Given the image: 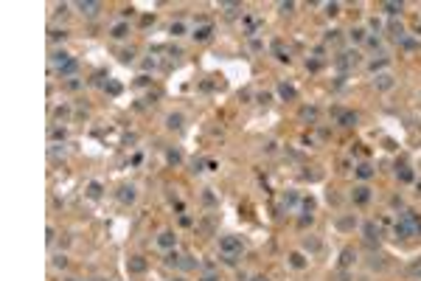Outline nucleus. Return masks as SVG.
Segmentation results:
<instances>
[{"label": "nucleus", "instance_id": "nucleus-1", "mask_svg": "<svg viewBox=\"0 0 421 281\" xmlns=\"http://www.w3.org/2000/svg\"><path fill=\"white\" fill-rule=\"evenodd\" d=\"M393 234L396 239H410V236H421V219L416 211H404L393 225Z\"/></svg>", "mask_w": 421, "mask_h": 281}, {"label": "nucleus", "instance_id": "nucleus-2", "mask_svg": "<svg viewBox=\"0 0 421 281\" xmlns=\"http://www.w3.org/2000/svg\"><path fill=\"white\" fill-rule=\"evenodd\" d=\"M241 250H244V242L241 236H222L219 239V253L222 256H230V259H239Z\"/></svg>", "mask_w": 421, "mask_h": 281}, {"label": "nucleus", "instance_id": "nucleus-3", "mask_svg": "<svg viewBox=\"0 0 421 281\" xmlns=\"http://www.w3.org/2000/svg\"><path fill=\"white\" fill-rule=\"evenodd\" d=\"M362 236H365V242H368V245H379V239H382V228L371 219V222L362 225Z\"/></svg>", "mask_w": 421, "mask_h": 281}, {"label": "nucleus", "instance_id": "nucleus-4", "mask_svg": "<svg viewBox=\"0 0 421 281\" xmlns=\"http://www.w3.org/2000/svg\"><path fill=\"white\" fill-rule=\"evenodd\" d=\"M351 202L354 205H368L371 202V189L368 186H354V191H351Z\"/></svg>", "mask_w": 421, "mask_h": 281}, {"label": "nucleus", "instance_id": "nucleus-5", "mask_svg": "<svg viewBox=\"0 0 421 281\" xmlns=\"http://www.w3.org/2000/svg\"><path fill=\"white\" fill-rule=\"evenodd\" d=\"M76 9H79L84 17H96V14L101 11V3H96V0H81V3H76Z\"/></svg>", "mask_w": 421, "mask_h": 281}, {"label": "nucleus", "instance_id": "nucleus-6", "mask_svg": "<svg viewBox=\"0 0 421 281\" xmlns=\"http://www.w3.org/2000/svg\"><path fill=\"white\" fill-rule=\"evenodd\" d=\"M334 225H337V231H345V234H348V231H354V228L360 225V219H357L354 214H345V216H337Z\"/></svg>", "mask_w": 421, "mask_h": 281}, {"label": "nucleus", "instance_id": "nucleus-7", "mask_svg": "<svg viewBox=\"0 0 421 281\" xmlns=\"http://www.w3.org/2000/svg\"><path fill=\"white\" fill-rule=\"evenodd\" d=\"M118 200L124 202V205H132V202L138 200V189L135 186H121V189H118Z\"/></svg>", "mask_w": 421, "mask_h": 281}, {"label": "nucleus", "instance_id": "nucleus-8", "mask_svg": "<svg viewBox=\"0 0 421 281\" xmlns=\"http://www.w3.org/2000/svg\"><path fill=\"white\" fill-rule=\"evenodd\" d=\"M393 85H396V79L390 76V73H376V79H374V87L376 90H382V93H385V90H390Z\"/></svg>", "mask_w": 421, "mask_h": 281}, {"label": "nucleus", "instance_id": "nucleus-9", "mask_svg": "<svg viewBox=\"0 0 421 281\" xmlns=\"http://www.w3.org/2000/svg\"><path fill=\"white\" fill-rule=\"evenodd\" d=\"M174 245H177V236L171 234V231H160L158 247H163V250H174Z\"/></svg>", "mask_w": 421, "mask_h": 281}, {"label": "nucleus", "instance_id": "nucleus-10", "mask_svg": "<svg viewBox=\"0 0 421 281\" xmlns=\"http://www.w3.org/2000/svg\"><path fill=\"white\" fill-rule=\"evenodd\" d=\"M211 34H214V25H211V22H205V25H200V28H194L191 37L197 40V43H208V40H211Z\"/></svg>", "mask_w": 421, "mask_h": 281}, {"label": "nucleus", "instance_id": "nucleus-11", "mask_svg": "<svg viewBox=\"0 0 421 281\" xmlns=\"http://www.w3.org/2000/svg\"><path fill=\"white\" fill-rule=\"evenodd\" d=\"M70 59H73V56H70L68 51H54V54H51V65H54V70H59L62 65H68Z\"/></svg>", "mask_w": 421, "mask_h": 281}, {"label": "nucleus", "instance_id": "nucleus-12", "mask_svg": "<svg viewBox=\"0 0 421 281\" xmlns=\"http://www.w3.org/2000/svg\"><path fill=\"white\" fill-rule=\"evenodd\" d=\"M357 121H360V118H357V112H354V110H342V112H337V124H340V127H354Z\"/></svg>", "mask_w": 421, "mask_h": 281}, {"label": "nucleus", "instance_id": "nucleus-13", "mask_svg": "<svg viewBox=\"0 0 421 281\" xmlns=\"http://www.w3.org/2000/svg\"><path fill=\"white\" fill-rule=\"evenodd\" d=\"M126 267H129V273H143V270H146V259H143V256H132L129 261H126Z\"/></svg>", "mask_w": 421, "mask_h": 281}, {"label": "nucleus", "instance_id": "nucleus-14", "mask_svg": "<svg viewBox=\"0 0 421 281\" xmlns=\"http://www.w3.org/2000/svg\"><path fill=\"white\" fill-rule=\"evenodd\" d=\"M273 54H275V59H278V62H289V59H292V56H289V51L281 45V40H275V43H273Z\"/></svg>", "mask_w": 421, "mask_h": 281}, {"label": "nucleus", "instance_id": "nucleus-15", "mask_svg": "<svg viewBox=\"0 0 421 281\" xmlns=\"http://www.w3.org/2000/svg\"><path fill=\"white\" fill-rule=\"evenodd\" d=\"M278 96H281L284 101H292V99L298 96V90L292 87V85H286V82H281V85H278Z\"/></svg>", "mask_w": 421, "mask_h": 281}, {"label": "nucleus", "instance_id": "nucleus-16", "mask_svg": "<svg viewBox=\"0 0 421 281\" xmlns=\"http://www.w3.org/2000/svg\"><path fill=\"white\" fill-rule=\"evenodd\" d=\"M354 261H357V253H354L351 247H345V250L340 253V267H342V270H348Z\"/></svg>", "mask_w": 421, "mask_h": 281}, {"label": "nucleus", "instance_id": "nucleus-17", "mask_svg": "<svg viewBox=\"0 0 421 281\" xmlns=\"http://www.w3.org/2000/svg\"><path fill=\"white\" fill-rule=\"evenodd\" d=\"M76 70H79V62H76V59H70L68 65H62V67H59V70H57V73H59V76H62V79H68V76H73Z\"/></svg>", "mask_w": 421, "mask_h": 281}, {"label": "nucleus", "instance_id": "nucleus-18", "mask_svg": "<svg viewBox=\"0 0 421 281\" xmlns=\"http://www.w3.org/2000/svg\"><path fill=\"white\" fill-rule=\"evenodd\" d=\"M110 34H113V40H124L126 34H129V25H126L124 20H121V22H115V25H113V31H110Z\"/></svg>", "mask_w": 421, "mask_h": 281}, {"label": "nucleus", "instance_id": "nucleus-19", "mask_svg": "<svg viewBox=\"0 0 421 281\" xmlns=\"http://www.w3.org/2000/svg\"><path fill=\"white\" fill-rule=\"evenodd\" d=\"M357 177H360V180H371V177H374V166H371V163H360V166H357Z\"/></svg>", "mask_w": 421, "mask_h": 281}, {"label": "nucleus", "instance_id": "nucleus-20", "mask_svg": "<svg viewBox=\"0 0 421 281\" xmlns=\"http://www.w3.org/2000/svg\"><path fill=\"white\" fill-rule=\"evenodd\" d=\"M396 177L401 180V183H413V169H410V166H399L396 169Z\"/></svg>", "mask_w": 421, "mask_h": 281}, {"label": "nucleus", "instance_id": "nucleus-21", "mask_svg": "<svg viewBox=\"0 0 421 281\" xmlns=\"http://www.w3.org/2000/svg\"><path fill=\"white\" fill-rule=\"evenodd\" d=\"M48 135H51V141L57 144V141H65V138H68V130H65V127H51Z\"/></svg>", "mask_w": 421, "mask_h": 281}, {"label": "nucleus", "instance_id": "nucleus-22", "mask_svg": "<svg viewBox=\"0 0 421 281\" xmlns=\"http://www.w3.org/2000/svg\"><path fill=\"white\" fill-rule=\"evenodd\" d=\"M180 264H182V256L174 253V250H169V253H166V267H180Z\"/></svg>", "mask_w": 421, "mask_h": 281}, {"label": "nucleus", "instance_id": "nucleus-23", "mask_svg": "<svg viewBox=\"0 0 421 281\" xmlns=\"http://www.w3.org/2000/svg\"><path fill=\"white\" fill-rule=\"evenodd\" d=\"M166 127H169V130H177V132H180V130H182V115H180V112H174V115H169V121H166Z\"/></svg>", "mask_w": 421, "mask_h": 281}, {"label": "nucleus", "instance_id": "nucleus-24", "mask_svg": "<svg viewBox=\"0 0 421 281\" xmlns=\"http://www.w3.org/2000/svg\"><path fill=\"white\" fill-rule=\"evenodd\" d=\"M289 264H292L295 270L306 267V259H303V253H292V256H289Z\"/></svg>", "mask_w": 421, "mask_h": 281}, {"label": "nucleus", "instance_id": "nucleus-25", "mask_svg": "<svg viewBox=\"0 0 421 281\" xmlns=\"http://www.w3.org/2000/svg\"><path fill=\"white\" fill-rule=\"evenodd\" d=\"M219 9L225 11V14H236V11H241V3H219Z\"/></svg>", "mask_w": 421, "mask_h": 281}, {"label": "nucleus", "instance_id": "nucleus-26", "mask_svg": "<svg viewBox=\"0 0 421 281\" xmlns=\"http://www.w3.org/2000/svg\"><path fill=\"white\" fill-rule=\"evenodd\" d=\"M303 247H306L309 253H318V250H320V239H315V236H309L306 242H303Z\"/></svg>", "mask_w": 421, "mask_h": 281}, {"label": "nucleus", "instance_id": "nucleus-27", "mask_svg": "<svg viewBox=\"0 0 421 281\" xmlns=\"http://www.w3.org/2000/svg\"><path fill=\"white\" fill-rule=\"evenodd\" d=\"M301 118H303V121H315V118H318V110H315V107H303V110H301Z\"/></svg>", "mask_w": 421, "mask_h": 281}, {"label": "nucleus", "instance_id": "nucleus-28", "mask_svg": "<svg viewBox=\"0 0 421 281\" xmlns=\"http://www.w3.org/2000/svg\"><path fill=\"white\" fill-rule=\"evenodd\" d=\"M390 34H393L396 40H401V37H404V25H401V22H396V20H393V22H390Z\"/></svg>", "mask_w": 421, "mask_h": 281}, {"label": "nucleus", "instance_id": "nucleus-29", "mask_svg": "<svg viewBox=\"0 0 421 281\" xmlns=\"http://www.w3.org/2000/svg\"><path fill=\"white\" fill-rule=\"evenodd\" d=\"M382 9H385L390 17H396L399 11H401V3H382Z\"/></svg>", "mask_w": 421, "mask_h": 281}, {"label": "nucleus", "instance_id": "nucleus-30", "mask_svg": "<svg viewBox=\"0 0 421 281\" xmlns=\"http://www.w3.org/2000/svg\"><path fill=\"white\" fill-rule=\"evenodd\" d=\"M351 40H354V43H365V40H368L365 28H354V31H351Z\"/></svg>", "mask_w": 421, "mask_h": 281}, {"label": "nucleus", "instance_id": "nucleus-31", "mask_svg": "<svg viewBox=\"0 0 421 281\" xmlns=\"http://www.w3.org/2000/svg\"><path fill=\"white\" fill-rule=\"evenodd\" d=\"M87 194H90L93 200H99V197H101V186H99V183H90V186H87Z\"/></svg>", "mask_w": 421, "mask_h": 281}, {"label": "nucleus", "instance_id": "nucleus-32", "mask_svg": "<svg viewBox=\"0 0 421 281\" xmlns=\"http://www.w3.org/2000/svg\"><path fill=\"white\" fill-rule=\"evenodd\" d=\"M278 11H281V14H292V11H295V3H278Z\"/></svg>", "mask_w": 421, "mask_h": 281}, {"label": "nucleus", "instance_id": "nucleus-33", "mask_svg": "<svg viewBox=\"0 0 421 281\" xmlns=\"http://www.w3.org/2000/svg\"><path fill=\"white\" fill-rule=\"evenodd\" d=\"M410 273H413V276H416V279L421 281V259H419V261H413V264H410Z\"/></svg>", "mask_w": 421, "mask_h": 281}, {"label": "nucleus", "instance_id": "nucleus-34", "mask_svg": "<svg viewBox=\"0 0 421 281\" xmlns=\"http://www.w3.org/2000/svg\"><path fill=\"white\" fill-rule=\"evenodd\" d=\"M197 281H222V279H219V273H202Z\"/></svg>", "mask_w": 421, "mask_h": 281}, {"label": "nucleus", "instance_id": "nucleus-35", "mask_svg": "<svg viewBox=\"0 0 421 281\" xmlns=\"http://www.w3.org/2000/svg\"><path fill=\"white\" fill-rule=\"evenodd\" d=\"M171 34H174V37H182V34H185V25H182V22H174V25H171Z\"/></svg>", "mask_w": 421, "mask_h": 281}, {"label": "nucleus", "instance_id": "nucleus-36", "mask_svg": "<svg viewBox=\"0 0 421 281\" xmlns=\"http://www.w3.org/2000/svg\"><path fill=\"white\" fill-rule=\"evenodd\" d=\"M385 65H387L385 56H382V59H374V62H371V70H379V67H385Z\"/></svg>", "mask_w": 421, "mask_h": 281}, {"label": "nucleus", "instance_id": "nucleus-37", "mask_svg": "<svg viewBox=\"0 0 421 281\" xmlns=\"http://www.w3.org/2000/svg\"><path fill=\"white\" fill-rule=\"evenodd\" d=\"M312 222H315V214H303V216H301V225H303V228L312 225Z\"/></svg>", "mask_w": 421, "mask_h": 281}, {"label": "nucleus", "instance_id": "nucleus-38", "mask_svg": "<svg viewBox=\"0 0 421 281\" xmlns=\"http://www.w3.org/2000/svg\"><path fill=\"white\" fill-rule=\"evenodd\" d=\"M54 267H68V259H65V256H54Z\"/></svg>", "mask_w": 421, "mask_h": 281}, {"label": "nucleus", "instance_id": "nucleus-39", "mask_svg": "<svg viewBox=\"0 0 421 281\" xmlns=\"http://www.w3.org/2000/svg\"><path fill=\"white\" fill-rule=\"evenodd\" d=\"M59 40H65V31H57V28H54V31H51V43H59Z\"/></svg>", "mask_w": 421, "mask_h": 281}, {"label": "nucleus", "instance_id": "nucleus-40", "mask_svg": "<svg viewBox=\"0 0 421 281\" xmlns=\"http://www.w3.org/2000/svg\"><path fill=\"white\" fill-rule=\"evenodd\" d=\"M54 236H57V231H54V228H51V225H48V231H45V242H48V245H51V242H54Z\"/></svg>", "mask_w": 421, "mask_h": 281}, {"label": "nucleus", "instance_id": "nucleus-41", "mask_svg": "<svg viewBox=\"0 0 421 281\" xmlns=\"http://www.w3.org/2000/svg\"><path fill=\"white\" fill-rule=\"evenodd\" d=\"M132 59H135V51H124L121 54V62H132Z\"/></svg>", "mask_w": 421, "mask_h": 281}, {"label": "nucleus", "instance_id": "nucleus-42", "mask_svg": "<svg viewBox=\"0 0 421 281\" xmlns=\"http://www.w3.org/2000/svg\"><path fill=\"white\" fill-rule=\"evenodd\" d=\"M284 202H289V205H295V202H298V194H295V191H289V194L284 197Z\"/></svg>", "mask_w": 421, "mask_h": 281}, {"label": "nucleus", "instance_id": "nucleus-43", "mask_svg": "<svg viewBox=\"0 0 421 281\" xmlns=\"http://www.w3.org/2000/svg\"><path fill=\"white\" fill-rule=\"evenodd\" d=\"M68 9H70L68 3H62V6H57V14H59V17H65V14H68Z\"/></svg>", "mask_w": 421, "mask_h": 281}, {"label": "nucleus", "instance_id": "nucleus-44", "mask_svg": "<svg viewBox=\"0 0 421 281\" xmlns=\"http://www.w3.org/2000/svg\"><path fill=\"white\" fill-rule=\"evenodd\" d=\"M54 115H57V118H62V115H68V107H57V110H54Z\"/></svg>", "mask_w": 421, "mask_h": 281}, {"label": "nucleus", "instance_id": "nucleus-45", "mask_svg": "<svg viewBox=\"0 0 421 281\" xmlns=\"http://www.w3.org/2000/svg\"><path fill=\"white\" fill-rule=\"evenodd\" d=\"M326 9H329V14H337V11H340V6H337V3H329Z\"/></svg>", "mask_w": 421, "mask_h": 281}, {"label": "nucleus", "instance_id": "nucleus-46", "mask_svg": "<svg viewBox=\"0 0 421 281\" xmlns=\"http://www.w3.org/2000/svg\"><path fill=\"white\" fill-rule=\"evenodd\" d=\"M166 157H169L171 163H180V155H177V152H169V155H166Z\"/></svg>", "mask_w": 421, "mask_h": 281}, {"label": "nucleus", "instance_id": "nucleus-47", "mask_svg": "<svg viewBox=\"0 0 421 281\" xmlns=\"http://www.w3.org/2000/svg\"><path fill=\"white\" fill-rule=\"evenodd\" d=\"M250 281H270L267 276H256V279H250Z\"/></svg>", "mask_w": 421, "mask_h": 281}, {"label": "nucleus", "instance_id": "nucleus-48", "mask_svg": "<svg viewBox=\"0 0 421 281\" xmlns=\"http://www.w3.org/2000/svg\"><path fill=\"white\" fill-rule=\"evenodd\" d=\"M65 281H79V279H65Z\"/></svg>", "mask_w": 421, "mask_h": 281}]
</instances>
